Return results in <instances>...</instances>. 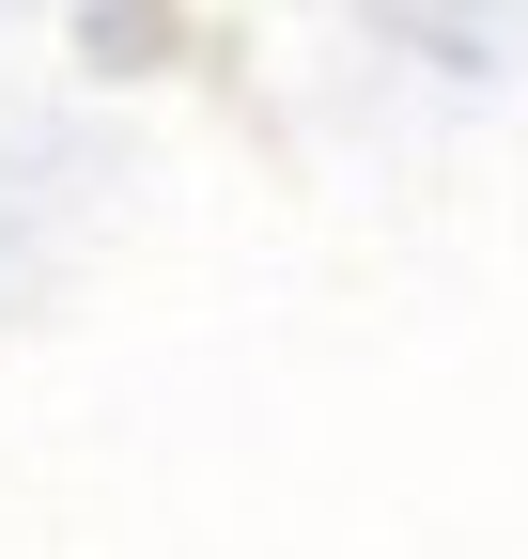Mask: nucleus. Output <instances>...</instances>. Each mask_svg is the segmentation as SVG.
I'll return each mask as SVG.
<instances>
[]
</instances>
